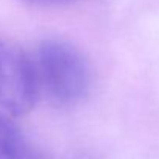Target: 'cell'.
I'll list each match as a JSON object with an SVG mask.
<instances>
[{
    "label": "cell",
    "mask_w": 159,
    "mask_h": 159,
    "mask_svg": "<svg viewBox=\"0 0 159 159\" xmlns=\"http://www.w3.org/2000/svg\"><path fill=\"white\" fill-rule=\"evenodd\" d=\"M39 99L54 108H70L85 99L91 70L84 53L63 39H45L31 54Z\"/></svg>",
    "instance_id": "obj_1"
},
{
    "label": "cell",
    "mask_w": 159,
    "mask_h": 159,
    "mask_svg": "<svg viewBox=\"0 0 159 159\" xmlns=\"http://www.w3.org/2000/svg\"><path fill=\"white\" fill-rule=\"evenodd\" d=\"M39 101L33 59L19 43L0 37V108L8 116L30 113Z\"/></svg>",
    "instance_id": "obj_2"
},
{
    "label": "cell",
    "mask_w": 159,
    "mask_h": 159,
    "mask_svg": "<svg viewBox=\"0 0 159 159\" xmlns=\"http://www.w3.org/2000/svg\"><path fill=\"white\" fill-rule=\"evenodd\" d=\"M0 159H45L14 119L0 111Z\"/></svg>",
    "instance_id": "obj_3"
},
{
    "label": "cell",
    "mask_w": 159,
    "mask_h": 159,
    "mask_svg": "<svg viewBox=\"0 0 159 159\" xmlns=\"http://www.w3.org/2000/svg\"><path fill=\"white\" fill-rule=\"evenodd\" d=\"M28 3H33V5H39V6H57V5H66V3H71L74 0H25Z\"/></svg>",
    "instance_id": "obj_4"
}]
</instances>
